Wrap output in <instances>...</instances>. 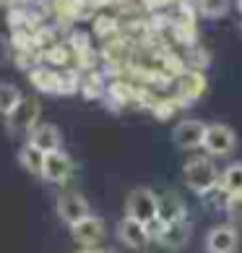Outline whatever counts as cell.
<instances>
[{"mask_svg": "<svg viewBox=\"0 0 242 253\" xmlns=\"http://www.w3.org/2000/svg\"><path fill=\"white\" fill-rule=\"evenodd\" d=\"M18 3H21V0H0V5H5V8H13Z\"/></svg>", "mask_w": 242, "mask_h": 253, "instance_id": "cell-22", "label": "cell"}, {"mask_svg": "<svg viewBox=\"0 0 242 253\" xmlns=\"http://www.w3.org/2000/svg\"><path fill=\"white\" fill-rule=\"evenodd\" d=\"M11 58V42H8L5 34H0V65Z\"/></svg>", "mask_w": 242, "mask_h": 253, "instance_id": "cell-20", "label": "cell"}, {"mask_svg": "<svg viewBox=\"0 0 242 253\" xmlns=\"http://www.w3.org/2000/svg\"><path fill=\"white\" fill-rule=\"evenodd\" d=\"M229 11V0H198V13L206 18H221Z\"/></svg>", "mask_w": 242, "mask_h": 253, "instance_id": "cell-18", "label": "cell"}, {"mask_svg": "<svg viewBox=\"0 0 242 253\" xmlns=\"http://www.w3.org/2000/svg\"><path fill=\"white\" fill-rule=\"evenodd\" d=\"M125 217L136 219L146 224V227H154L156 217H159V196H156L151 188H133L128 193V201H125Z\"/></svg>", "mask_w": 242, "mask_h": 253, "instance_id": "cell-2", "label": "cell"}, {"mask_svg": "<svg viewBox=\"0 0 242 253\" xmlns=\"http://www.w3.org/2000/svg\"><path fill=\"white\" fill-rule=\"evenodd\" d=\"M203 138H206V123L203 120H180L172 130V141L180 149H198L203 146Z\"/></svg>", "mask_w": 242, "mask_h": 253, "instance_id": "cell-7", "label": "cell"}, {"mask_svg": "<svg viewBox=\"0 0 242 253\" xmlns=\"http://www.w3.org/2000/svg\"><path fill=\"white\" fill-rule=\"evenodd\" d=\"M174 222H185V201L174 191H164L159 193V217H156V224H174Z\"/></svg>", "mask_w": 242, "mask_h": 253, "instance_id": "cell-12", "label": "cell"}, {"mask_svg": "<svg viewBox=\"0 0 242 253\" xmlns=\"http://www.w3.org/2000/svg\"><path fill=\"white\" fill-rule=\"evenodd\" d=\"M70 235H73V240H76L78 246L94 248L97 243L104 238V219L97 217V214H89L86 219H81V222L73 224V227H70Z\"/></svg>", "mask_w": 242, "mask_h": 253, "instance_id": "cell-9", "label": "cell"}, {"mask_svg": "<svg viewBox=\"0 0 242 253\" xmlns=\"http://www.w3.org/2000/svg\"><path fill=\"white\" fill-rule=\"evenodd\" d=\"M32 84L44 94H63V76L52 68H34L29 73Z\"/></svg>", "mask_w": 242, "mask_h": 253, "instance_id": "cell-14", "label": "cell"}, {"mask_svg": "<svg viewBox=\"0 0 242 253\" xmlns=\"http://www.w3.org/2000/svg\"><path fill=\"white\" fill-rule=\"evenodd\" d=\"M182 180H185V185H188L193 193L208 196L213 188H219L221 175H219L216 165H213L211 159L195 157V159H190V162L182 167Z\"/></svg>", "mask_w": 242, "mask_h": 253, "instance_id": "cell-1", "label": "cell"}, {"mask_svg": "<svg viewBox=\"0 0 242 253\" xmlns=\"http://www.w3.org/2000/svg\"><path fill=\"white\" fill-rule=\"evenodd\" d=\"M44 159H47V154H44L42 149H36L34 144H24L21 149H18V165L32 175H42Z\"/></svg>", "mask_w": 242, "mask_h": 253, "instance_id": "cell-15", "label": "cell"}, {"mask_svg": "<svg viewBox=\"0 0 242 253\" xmlns=\"http://www.w3.org/2000/svg\"><path fill=\"white\" fill-rule=\"evenodd\" d=\"M39 102L32 97H24L21 105H18L11 115L5 118V128L11 133H32V130L39 126Z\"/></svg>", "mask_w": 242, "mask_h": 253, "instance_id": "cell-3", "label": "cell"}, {"mask_svg": "<svg viewBox=\"0 0 242 253\" xmlns=\"http://www.w3.org/2000/svg\"><path fill=\"white\" fill-rule=\"evenodd\" d=\"M73 175V159L65 154V152H50L47 159H44V170L42 177L47 183H65L68 177Z\"/></svg>", "mask_w": 242, "mask_h": 253, "instance_id": "cell-11", "label": "cell"}, {"mask_svg": "<svg viewBox=\"0 0 242 253\" xmlns=\"http://www.w3.org/2000/svg\"><path fill=\"white\" fill-rule=\"evenodd\" d=\"M219 188L227 196H240L242 193V162H232L224 172H221Z\"/></svg>", "mask_w": 242, "mask_h": 253, "instance_id": "cell-16", "label": "cell"}, {"mask_svg": "<svg viewBox=\"0 0 242 253\" xmlns=\"http://www.w3.org/2000/svg\"><path fill=\"white\" fill-rule=\"evenodd\" d=\"M91 214V206H89V201L83 199L81 193H76V191H68V193H60L58 196V217L65 222V224H76V222H81V219H86Z\"/></svg>", "mask_w": 242, "mask_h": 253, "instance_id": "cell-5", "label": "cell"}, {"mask_svg": "<svg viewBox=\"0 0 242 253\" xmlns=\"http://www.w3.org/2000/svg\"><path fill=\"white\" fill-rule=\"evenodd\" d=\"M240 246V232L235 224H216L206 235V251L208 253H235Z\"/></svg>", "mask_w": 242, "mask_h": 253, "instance_id": "cell-8", "label": "cell"}, {"mask_svg": "<svg viewBox=\"0 0 242 253\" xmlns=\"http://www.w3.org/2000/svg\"><path fill=\"white\" fill-rule=\"evenodd\" d=\"M60 141H63V136H60V128L55 126V123H39L29 133V144H34L36 149H42L44 154L58 152Z\"/></svg>", "mask_w": 242, "mask_h": 253, "instance_id": "cell-13", "label": "cell"}, {"mask_svg": "<svg viewBox=\"0 0 242 253\" xmlns=\"http://www.w3.org/2000/svg\"><path fill=\"white\" fill-rule=\"evenodd\" d=\"M227 214L232 219H242V193L240 196H227Z\"/></svg>", "mask_w": 242, "mask_h": 253, "instance_id": "cell-19", "label": "cell"}, {"mask_svg": "<svg viewBox=\"0 0 242 253\" xmlns=\"http://www.w3.org/2000/svg\"><path fill=\"white\" fill-rule=\"evenodd\" d=\"M81 253H115V251H109V248H83Z\"/></svg>", "mask_w": 242, "mask_h": 253, "instance_id": "cell-21", "label": "cell"}, {"mask_svg": "<svg viewBox=\"0 0 242 253\" xmlns=\"http://www.w3.org/2000/svg\"><path fill=\"white\" fill-rule=\"evenodd\" d=\"M117 238H120V243H123V246L138 251V248H146L148 240H151L154 235H151V227H146V224L125 217L123 222L117 224Z\"/></svg>", "mask_w": 242, "mask_h": 253, "instance_id": "cell-10", "label": "cell"}, {"mask_svg": "<svg viewBox=\"0 0 242 253\" xmlns=\"http://www.w3.org/2000/svg\"><path fill=\"white\" fill-rule=\"evenodd\" d=\"M237 144V136L235 130L224 123H211L206 126V138H203V149L211 154V157H227Z\"/></svg>", "mask_w": 242, "mask_h": 253, "instance_id": "cell-4", "label": "cell"}, {"mask_svg": "<svg viewBox=\"0 0 242 253\" xmlns=\"http://www.w3.org/2000/svg\"><path fill=\"white\" fill-rule=\"evenodd\" d=\"M21 99H24V94L18 91V86H13L11 81H0V115L8 118L21 105Z\"/></svg>", "mask_w": 242, "mask_h": 253, "instance_id": "cell-17", "label": "cell"}, {"mask_svg": "<svg viewBox=\"0 0 242 253\" xmlns=\"http://www.w3.org/2000/svg\"><path fill=\"white\" fill-rule=\"evenodd\" d=\"M154 240H159V246L167 251H180L185 243L190 240V224L185 222H174V224H154L151 227Z\"/></svg>", "mask_w": 242, "mask_h": 253, "instance_id": "cell-6", "label": "cell"}]
</instances>
